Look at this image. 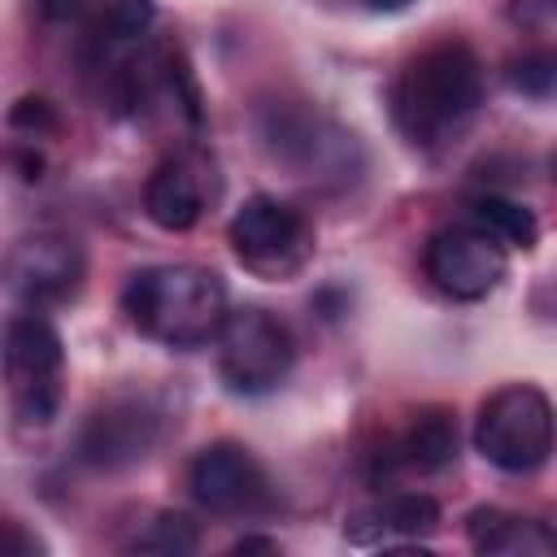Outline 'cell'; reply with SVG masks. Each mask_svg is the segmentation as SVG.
Here are the masks:
<instances>
[{
    "label": "cell",
    "instance_id": "obj_13",
    "mask_svg": "<svg viewBox=\"0 0 557 557\" xmlns=\"http://www.w3.org/2000/svg\"><path fill=\"white\" fill-rule=\"evenodd\" d=\"M440 527V505L426 492H392L344 518V540L357 548H392L426 540Z\"/></svg>",
    "mask_w": 557,
    "mask_h": 557
},
{
    "label": "cell",
    "instance_id": "obj_9",
    "mask_svg": "<svg viewBox=\"0 0 557 557\" xmlns=\"http://www.w3.org/2000/svg\"><path fill=\"white\" fill-rule=\"evenodd\" d=\"M187 487L200 509L218 518H248L274 505V487L265 466L235 440L205 444L187 466Z\"/></svg>",
    "mask_w": 557,
    "mask_h": 557
},
{
    "label": "cell",
    "instance_id": "obj_8",
    "mask_svg": "<svg viewBox=\"0 0 557 557\" xmlns=\"http://www.w3.org/2000/svg\"><path fill=\"white\" fill-rule=\"evenodd\" d=\"M422 270L444 296L483 300L505 283L509 248L492 231H483L479 222H457V226H444V231H435L426 239Z\"/></svg>",
    "mask_w": 557,
    "mask_h": 557
},
{
    "label": "cell",
    "instance_id": "obj_24",
    "mask_svg": "<svg viewBox=\"0 0 557 557\" xmlns=\"http://www.w3.org/2000/svg\"><path fill=\"white\" fill-rule=\"evenodd\" d=\"M231 553H278V544L265 540V535H244V540H235Z\"/></svg>",
    "mask_w": 557,
    "mask_h": 557
},
{
    "label": "cell",
    "instance_id": "obj_5",
    "mask_svg": "<svg viewBox=\"0 0 557 557\" xmlns=\"http://www.w3.org/2000/svg\"><path fill=\"white\" fill-rule=\"evenodd\" d=\"M226 239H231L235 261L248 274L270 278V283L296 278L313 257V222L296 205H287L278 196H265V191L248 196L235 209V218L226 226Z\"/></svg>",
    "mask_w": 557,
    "mask_h": 557
},
{
    "label": "cell",
    "instance_id": "obj_16",
    "mask_svg": "<svg viewBox=\"0 0 557 557\" xmlns=\"http://www.w3.org/2000/svg\"><path fill=\"white\" fill-rule=\"evenodd\" d=\"M157 22V4L152 0H109V9L96 22V52L104 57V65L126 61L131 52H139L144 35Z\"/></svg>",
    "mask_w": 557,
    "mask_h": 557
},
{
    "label": "cell",
    "instance_id": "obj_4",
    "mask_svg": "<svg viewBox=\"0 0 557 557\" xmlns=\"http://www.w3.org/2000/svg\"><path fill=\"white\" fill-rule=\"evenodd\" d=\"M261 139L278 165L309 183H352L366 165L357 135L309 104H270L261 113Z\"/></svg>",
    "mask_w": 557,
    "mask_h": 557
},
{
    "label": "cell",
    "instance_id": "obj_19",
    "mask_svg": "<svg viewBox=\"0 0 557 557\" xmlns=\"http://www.w3.org/2000/svg\"><path fill=\"white\" fill-rule=\"evenodd\" d=\"M505 83L527 100H548L557 91V52L553 48H527L505 61Z\"/></svg>",
    "mask_w": 557,
    "mask_h": 557
},
{
    "label": "cell",
    "instance_id": "obj_14",
    "mask_svg": "<svg viewBox=\"0 0 557 557\" xmlns=\"http://www.w3.org/2000/svg\"><path fill=\"white\" fill-rule=\"evenodd\" d=\"M466 540L483 557H557V527L496 505H479L466 513Z\"/></svg>",
    "mask_w": 557,
    "mask_h": 557
},
{
    "label": "cell",
    "instance_id": "obj_12",
    "mask_svg": "<svg viewBox=\"0 0 557 557\" xmlns=\"http://www.w3.org/2000/svg\"><path fill=\"white\" fill-rule=\"evenodd\" d=\"M205 174H209V165L196 152L165 157L144 183V213L161 231H191L205 218V200L213 196Z\"/></svg>",
    "mask_w": 557,
    "mask_h": 557
},
{
    "label": "cell",
    "instance_id": "obj_27",
    "mask_svg": "<svg viewBox=\"0 0 557 557\" xmlns=\"http://www.w3.org/2000/svg\"><path fill=\"white\" fill-rule=\"evenodd\" d=\"M553 4H557V0H553Z\"/></svg>",
    "mask_w": 557,
    "mask_h": 557
},
{
    "label": "cell",
    "instance_id": "obj_2",
    "mask_svg": "<svg viewBox=\"0 0 557 557\" xmlns=\"http://www.w3.org/2000/svg\"><path fill=\"white\" fill-rule=\"evenodd\" d=\"M122 313L144 339L187 352L218 339L231 309H226V283L218 270L170 261V265L135 270L126 278Z\"/></svg>",
    "mask_w": 557,
    "mask_h": 557
},
{
    "label": "cell",
    "instance_id": "obj_18",
    "mask_svg": "<svg viewBox=\"0 0 557 557\" xmlns=\"http://www.w3.org/2000/svg\"><path fill=\"white\" fill-rule=\"evenodd\" d=\"M131 548H135V553H161V557H187V553L200 548V531H196V522H191L187 513L165 509V513H157V518L131 540Z\"/></svg>",
    "mask_w": 557,
    "mask_h": 557
},
{
    "label": "cell",
    "instance_id": "obj_17",
    "mask_svg": "<svg viewBox=\"0 0 557 557\" xmlns=\"http://www.w3.org/2000/svg\"><path fill=\"white\" fill-rule=\"evenodd\" d=\"M470 222H479L483 231H492L505 248H535V239H540V222H535V213L527 209V205H518V200H509V196H474L470 200Z\"/></svg>",
    "mask_w": 557,
    "mask_h": 557
},
{
    "label": "cell",
    "instance_id": "obj_26",
    "mask_svg": "<svg viewBox=\"0 0 557 557\" xmlns=\"http://www.w3.org/2000/svg\"><path fill=\"white\" fill-rule=\"evenodd\" d=\"M553 174H557V157H553Z\"/></svg>",
    "mask_w": 557,
    "mask_h": 557
},
{
    "label": "cell",
    "instance_id": "obj_22",
    "mask_svg": "<svg viewBox=\"0 0 557 557\" xmlns=\"http://www.w3.org/2000/svg\"><path fill=\"white\" fill-rule=\"evenodd\" d=\"M35 553H44V544L35 535H26L22 522H9V557H35Z\"/></svg>",
    "mask_w": 557,
    "mask_h": 557
},
{
    "label": "cell",
    "instance_id": "obj_11",
    "mask_svg": "<svg viewBox=\"0 0 557 557\" xmlns=\"http://www.w3.org/2000/svg\"><path fill=\"white\" fill-rule=\"evenodd\" d=\"M83 283V248L70 235L39 231L13 244L9 252V287L26 309L65 305Z\"/></svg>",
    "mask_w": 557,
    "mask_h": 557
},
{
    "label": "cell",
    "instance_id": "obj_21",
    "mask_svg": "<svg viewBox=\"0 0 557 557\" xmlns=\"http://www.w3.org/2000/svg\"><path fill=\"white\" fill-rule=\"evenodd\" d=\"M87 4H91V0H35V9H39V17H44V22H52V26H65V22H78V17L87 13Z\"/></svg>",
    "mask_w": 557,
    "mask_h": 557
},
{
    "label": "cell",
    "instance_id": "obj_1",
    "mask_svg": "<svg viewBox=\"0 0 557 557\" xmlns=\"http://www.w3.org/2000/svg\"><path fill=\"white\" fill-rule=\"evenodd\" d=\"M483 104V65L470 44L440 39L422 48L392 83V117L413 148H440Z\"/></svg>",
    "mask_w": 557,
    "mask_h": 557
},
{
    "label": "cell",
    "instance_id": "obj_7",
    "mask_svg": "<svg viewBox=\"0 0 557 557\" xmlns=\"http://www.w3.org/2000/svg\"><path fill=\"white\" fill-rule=\"evenodd\" d=\"M296 366L292 331L261 305H239L218 331V379L235 396L274 392Z\"/></svg>",
    "mask_w": 557,
    "mask_h": 557
},
{
    "label": "cell",
    "instance_id": "obj_15",
    "mask_svg": "<svg viewBox=\"0 0 557 557\" xmlns=\"http://www.w3.org/2000/svg\"><path fill=\"white\" fill-rule=\"evenodd\" d=\"M457 461V422L448 409L431 405L422 413H413L409 431L396 440V448L387 453V470L392 466H409V470H444Z\"/></svg>",
    "mask_w": 557,
    "mask_h": 557
},
{
    "label": "cell",
    "instance_id": "obj_25",
    "mask_svg": "<svg viewBox=\"0 0 557 557\" xmlns=\"http://www.w3.org/2000/svg\"><path fill=\"white\" fill-rule=\"evenodd\" d=\"M366 9H405L409 0H361Z\"/></svg>",
    "mask_w": 557,
    "mask_h": 557
},
{
    "label": "cell",
    "instance_id": "obj_3",
    "mask_svg": "<svg viewBox=\"0 0 557 557\" xmlns=\"http://www.w3.org/2000/svg\"><path fill=\"white\" fill-rule=\"evenodd\" d=\"M553 444L557 413L535 383H505L479 405L474 448L487 466L505 474H531L553 457Z\"/></svg>",
    "mask_w": 557,
    "mask_h": 557
},
{
    "label": "cell",
    "instance_id": "obj_10",
    "mask_svg": "<svg viewBox=\"0 0 557 557\" xmlns=\"http://www.w3.org/2000/svg\"><path fill=\"white\" fill-rule=\"evenodd\" d=\"M157 431H161L157 405L139 392H122L87 413L78 431V457L96 470H122L148 457V448L157 444Z\"/></svg>",
    "mask_w": 557,
    "mask_h": 557
},
{
    "label": "cell",
    "instance_id": "obj_23",
    "mask_svg": "<svg viewBox=\"0 0 557 557\" xmlns=\"http://www.w3.org/2000/svg\"><path fill=\"white\" fill-rule=\"evenodd\" d=\"M13 165L22 170L26 183H39V178H44V157H39L35 148H13Z\"/></svg>",
    "mask_w": 557,
    "mask_h": 557
},
{
    "label": "cell",
    "instance_id": "obj_6",
    "mask_svg": "<svg viewBox=\"0 0 557 557\" xmlns=\"http://www.w3.org/2000/svg\"><path fill=\"white\" fill-rule=\"evenodd\" d=\"M61 374H65V348L57 326L30 309L9 318L4 326V383L9 405L22 426H48L61 409Z\"/></svg>",
    "mask_w": 557,
    "mask_h": 557
},
{
    "label": "cell",
    "instance_id": "obj_20",
    "mask_svg": "<svg viewBox=\"0 0 557 557\" xmlns=\"http://www.w3.org/2000/svg\"><path fill=\"white\" fill-rule=\"evenodd\" d=\"M9 126L39 139V135H52V131L61 126V117H57V104H52V100H44V96H22V100L9 109Z\"/></svg>",
    "mask_w": 557,
    "mask_h": 557
}]
</instances>
